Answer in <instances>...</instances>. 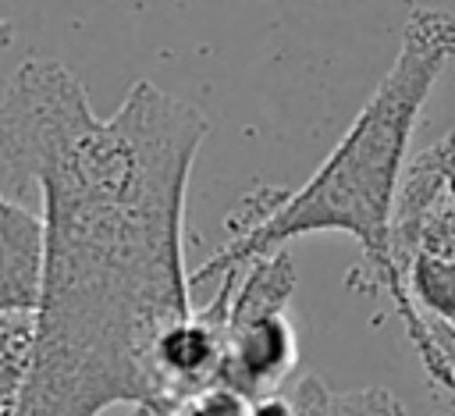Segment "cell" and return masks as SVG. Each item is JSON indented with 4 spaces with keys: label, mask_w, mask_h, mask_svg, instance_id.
Returning <instances> with one entry per match:
<instances>
[{
    "label": "cell",
    "mask_w": 455,
    "mask_h": 416,
    "mask_svg": "<svg viewBox=\"0 0 455 416\" xmlns=\"http://www.w3.org/2000/svg\"><path fill=\"white\" fill-rule=\"evenodd\" d=\"M284 416H405L402 402L387 388H331L316 373L284 388Z\"/></svg>",
    "instance_id": "5"
},
{
    "label": "cell",
    "mask_w": 455,
    "mask_h": 416,
    "mask_svg": "<svg viewBox=\"0 0 455 416\" xmlns=\"http://www.w3.org/2000/svg\"><path fill=\"white\" fill-rule=\"evenodd\" d=\"M132 416H149V412L146 409H132Z\"/></svg>",
    "instance_id": "8"
},
{
    "label": "cell",
    "mask_w": 455,
    "mask_h": 416,
    "mask_svg": "<svg viewBox=\"0 0 455 416\" xmlns=\"http://www.w3.org/2000/svg\"><path fill=\"white\" fill-rule=\"evenodd\" d=\"M295 356L299 341L288 313L224 320V359L217 384H228L245 398L277 395L295 370Z\"/></svg>",
    "instance_id": "3"
},
{
    "label": "cell",
    "mask_w": 455,
    "mask_h": 416,
    "mask_svg": "<svg viewBox=\"0 0 455 416\" xmlns=\"http://www.w3.org/2000/svg\"><path fill=\"white\" fill-rule=\"evenodd\" d=\"M284 412H288L284 388L267 398H245L242 391H235L228 384H210V388L181 398L178 405H171L164 416H284Z\"/></svg>",
    "instance_id": "6"
},
{
    "label": "cell",
    "mask_w": 455,
    "mask_h": 416,
    "mask_svg": "<svg viewBox=\"0 0 455 416\" xmlns=\"http://www.w3.org/2000/svg\"><path fill=\"white\" fill-rule=\"evenodd\" d=\"M32 348V313L0 316V416H14Z\"/></svg>",
    "instance_id": "7"
},
{
    "label": "cell",
    "mask_w": 455,
    "mask_h": 416,
    "mask_svg": "<svg viewBox=\"0 0 455 416\" xmlns=\"http://www.w3.org/2000/svg\"><path fill=\"white\" fill-rule=\"evenodd\" d=\"M39 213L0 196V316L32 313L39 295Z\"/></svg>",
    "instance_id": "4"
},
{
    "label": "cell",
    "mask_w": 455,
    "mask_h": 416,
    "mask_svg": "<svg viewBox=\"0 0 455 416\" xmlns=\"http://www.w3.org/2000/svg\"><path fill=\"white\" fill-rule=\"evenodd\" d=\"M455 64V14L437 7H419L402 28L398 53L348 132L323 156V164L299 188H256L228 217L231 238L188 274V288L206 284L228 270H238L252 256L284 249L299 235L341 231L359 242L377 284L391 299L405 334L430 373L434 384L455 391L451 370L430 334V324L412 306L402 270L391 256V210L405 171L409 139L416 117L437 85V78Z\"/></svg>",
    "instance_id": "2"
},
{
    "label": "cell",
    "mask_w": 455,
    "mask_h": 416,
    "mask_svg": "<svg viewBox=\"0 0 455 416\" xmlns=\"http://www.w3.org/2000/svg\"><path fill=\"white\" fill-rule=\"evenodd\" d=\"M206 117L135 82L110 117L53 57H28L0 96V167L43 196L39 295L14 416L149 409L153 348L192 313L185 188Z\"/></svg>",
    "instance_id": "1"
}]
</instances>
